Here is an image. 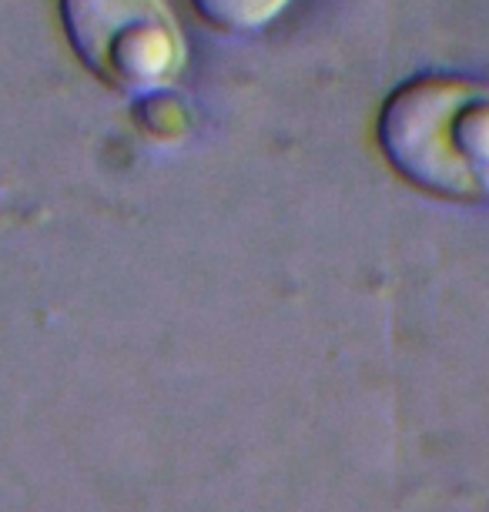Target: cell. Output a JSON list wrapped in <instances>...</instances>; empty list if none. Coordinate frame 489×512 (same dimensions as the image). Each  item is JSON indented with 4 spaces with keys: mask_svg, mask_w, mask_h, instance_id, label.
<instances>
[{
    "mask_svg": "<svg viewBox=\"0 0 489 512\" xmlns=\"http://www.w3.org/2000/svg\"><path fill=\"white\" fill-rule=\"evenodd\" d=\"M379 144L402 178L456 201L489 198V84L419 74L389 94Z\"/></svg>",
    "mask_w": 489,
    "mask_h": 512,
    "instance_id": "cell-1",
    "label": "cell"
},
{
    "mask_svg": "<svg viewBox=\"0 0 489 512\" xmlns=\"http://www.w3.org/2000/svg\"><path fill=\"white\" fill-rule=\"evenodd\" d=\"M289 0H195L198 14L225 31H255L282 14Z\"/></svg>",
    "mask_w": 489,
    "mask_h": 512,
    "instance_id": "cell-3",
    "label": "cell"
},
{
    "mask_svg": "<svg viewBox=\"0 0 489 512\" xmlns=\"http://www.w3.org/2000/svg\"><path fill=\"white\" fill-rule=\"evenodd\" d=\"M61 21L74 54L121 91H161L188 64L168 0H61Z\"/></svg>",
    "mask_w": 489,
    "mask_h": 512,
    "instance_id": "cell-2",
    "label": "cell"
}]
</instances>
